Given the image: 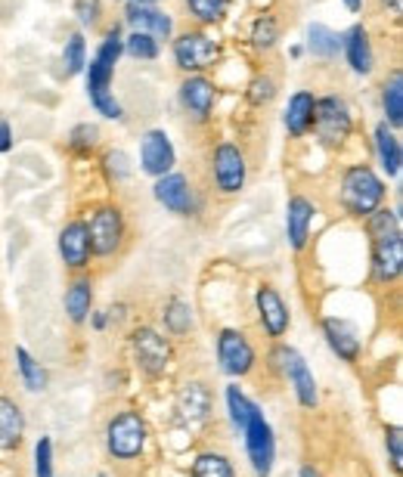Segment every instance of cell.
Here are the masks:
<instances>
[{
	"instance_id": "cell-1",
	"label": "cell",
	"mask_w": 403,
	"mask_h": 477,
	"mask_svg": "<svg viewBox=\"0 0 403 477\" xmlns=\"http://www.w3.org/2000/svg\"><path fill=\"white\" fill-rule=\"evenodd\" d=\"M372 238V279L379 285H394L403 273V230L400 217L388 208H375L366 217Z\"/></svg>"
},
{
	"instance_id": "cell-2",
	"label": "cell",
	"mask_w": 403,
	"mask_h": 477,
	"mask_svg": "<svg viewBox=\"0 0 403 477\" xmlns=\"http://www.w3.org/2000/svg\"><path fill=\"white\" fill-rule=\"evenodd\" d=\"M149 428L137 410H118L106 422V453L118 462H137L146 453Z\"/></svg>"
},
{
	"instance_id": "cell-3",
	"label": "cell",
	"mask_w": 403,
	"mask_h": 477,
	"mask_svg": "<svg viewBox=\"0 0 403 477\" xmlns=\"http://www.w3.org/2000/svg\"><path fill=\"white\" fill-rule=\"evenodd\" d=\"M385 202V184L370 165H351L342 177V205L351 217H370Z\"/></svg>"
},
{
	"instance_id": "cell-4",
	"label": "cell",
	"mask_w": 403,
	"mask_h": 477,
	"mask_svg": "<svg viewBox=\"0 0 403 477\" xmlns=\"http://www.w3.org/2000/svg\"><path fill=\"white\" fill-rule=\"evenodd\" d=\"M130 354H134L137 369L146 378H162L174 363V347L158 328L152 326H137L130 332Z\"/></svg>"
},
{
	"instance_id": "cell-5",
	"label": "cell",
	"mask_w": 403,
	"mask_h": 477,
	"mask_svg": "<svg viewBox=\"0 0 403 477\" xmlns=\"http://www.w3.org/2000/svg\"><path fill=\"white\" fill-rule=\"evenodd\" d=\"M242 434H246V453H248V462H252L255 477H270L273 474V462H276V437H273V428L264 418L261 406L252 410Z\"/></svg>"
},
{
	"instance_id": "cell-6",
	"label": "cell",
	"mask_w": 403,
	"mask_h": 477,
	"mask_svg": "<svg viewBox=\"0 0 403 477\" xmlns=\"http://www.w3.org/2000/svg\"><path fill=\"white\" fill-rule=\"evenodd\" d=\"M87 236H90V251L96 257H112L121 251L124 245V214L115 205H103L90 214L87 223Z\"/></svg>"
},
{
	"instance_id": "cell-7",
	"label": "cell",
	"mask_w": 403,
	"mask_h": 477,
	"mask_svg": "<svg viewBox=\"0 0 403 477\" xmlns=\"http://www.w3.org/2000/svg\"><path fill=\"white\" fill-rule=\"evenodd\" d=\"M218 363L227 375L246 378V375H252L255 366H258V354H255V345L248 341L246 332H239V328H220L218 332Z\"/></svg>"
},
{
	"instance_id": "cell-8",
	"label": "cell",
	"mask_w": 403,
	"mask_h": 477,
	"mask_svg": "<svg viewBox=\"0 0 403 477\" xmlns=\"http://www.w3.org/2000/svg\"><path fill=\"white\" fill-rule=\"evenodd\" d=\"M351 128H354V118L342 96H323V100H317L314 130L319 143L336 149V146H342L351 137Z\"/></svg>"
},
{
	"instance_id": "cell-9",
	"label": "cell",
	"mask_w": 403,
	"mask_h": 477,
	"mask_svg": "<svg viewBox=\"0 0 403 477\" xmlns=\"http://www.w3.org/2000/svg\"><path fill=\"white\" fill-rule=\"evenodd\" d=\"M220 56V47L208 38L205 32H186L174 40V59L184 72H202V68H211Z\"/></svg>"
},
{
	"instance_id": "cell-10",
	"label": "cell",
	"mask_w": 403,
	"mask_h": 477,
	"mask_svg": "<svg viewBox=\"0 0 403 477\" xmlns=\"http://www.w3.org/2000/svg\"><path fill=\"white\" fill-rule=\"evenodd\" d=\"M211 171H214V184L224 195H236L242 186H246V156H242L239 146L233 143H220L211 156Z\"/></svg>"
},
{
	"instance_id": "cell-11",
	"label": "cell",
	"mask_w": 403,
	"mask_h": 477,
	"mask_svg": "<svg viewBox=\"0 0 403 477\" xmlns=\"http://www.w3.org/2000/svg\"><path fill=\"white\" fill-rule=\"evenodd\" d=\"M255 304H258V320H261L264 335L280 341L291 326V313H289L286 301H282V294L270 283H261L258 292H255Z\"/></svg>"
},
{
	"instance_id": "cell-12",
	"label": "cell",
	"mask_w": 403,
	"mask_h": 477,
	"mask_svg": "<svg viewBox=\"0 0 403 477\" xmlns=\"http://www.w3.org/2000/svg\"><path fill=\"white\" fill-rule=\"evenodd\" d=\"M211 410H214L211 388H208L205 382H199V378L186 382L184 388L177 391V418L186 428L208 425V418H211Z\"/></svg>"
},
{
	"instance_id": "cell-13",
	"label": "cell",
	"mask_w": 403,
	"mask_h": 477,
	"mask_svg": "<svg viewBox=\"0 0 403 477\" xmlns=\"http://www.w3.org/2000/svg\"><path fill=\"white\" fill-rule=\"evenodd\" d=\"M59 257L68 270H85L90 266V236H87V223L85 220H72L59 230Z\"/></svg>"
},
{
	"instance_id": "cell-14",
	"label": "cell",
	"mask_w": 403,
	"mask_h": 477,
	"mask_svg": "<svg viewBox=\"0 0 403 477\" xmlns=\"http://www.w3.org/2000/svg\"><path fill=\"white\" fill-rule=\"evenodd\" d=\"M323 335H326V345L332 347V354H336L338 360L351 363V366L360 360V350H363V345H360V332H357L354 322L338 320V317H326L323 320Z\"/></svg>"
},
{
	"instance_id": "cell-15",
	"label": "cell",
	"mask_w": 403,
	"mask_h": 477,
	"mask_svg": "<svg viewBox=\"0 0 403 477\" xmlns=\"http://www.w3.org/2000/svg\"><path fill=\"white\" fill-rule=\"evenodd\" d=\"M174 146L165 130H149L143 133V143H140V161H143V171L149 177H165L171 174L174 167Z\"/></svg>"
},
{
	"instance_id": "cell-16",
	"label": "cell",
	"mask_w": 403,
	"mask_h": 477,
	"mask_svg": "<svg viewBox=\"0 0 403 477\" xmlns=\"http://www.w3.org/2000/svg\"><path fill=\"white\" fill-rule=\"evenodd\" d=\"M180 103L190 112V118L208 122L214 112V103H218V90H214V84L208 78H202V75H190V78L180 84Z\"/></svg>"
},
{
	"instance_id": "cell-17",
	"label": "cell",
	"mask_w": 403,
	"mask_h": 477,
	"mask_svg": "<svg viewBox=\"0 0 403 477\" xmlns=\"http://www.w3.org/2000/svg\"><path fill=\"white\" fill-rule=\"evenodd\" d=\"M156 199H158V205H165L171 214H180V217H190L193 208H196V202H193V186L184 174H165V177H158Z\"/></svg>"
},
{
	"instance_id": "cell-18",
	"label": "cell",
	"mask_w": 403,
	"mask_h": 477,
	"mask_svg": "<svg viewBox=\"0 0 403 477\" xmlns=\"http://www.w3.org/2000/svg\"><path fill=\"white\" fill-rule=\"evenodd\" d=\"M314 205H310L304 195H291L286 208V233L291 251H304L310 238V223H314Z\"/></svg>"
},
{
	"instance_id": "cell-19",
	"label": "cell",
	"mask_w": 403,
	"mask_h": 477,
	"mask_svg": "<svg viewBox=\"0 0 403 477\" xmlns=\"http://www.w3.org/2000/svg\"><path fill=\"white\" fill-rule=\"evenodd\" d=\"M124 16H128V22H130V28H134V32L149 34L152 40H168V38H171V32H174V25H171V16H168V13L152 10V6L130 4Z\"/></svg>"
},
{
	"instance_id": "cell-20",
	"label": "cell",
	"mask_w": 403,
	"mask_h": 477,
	"mask_svg": "<svg viewBox=\"0 0 403 477\" xmlns=\"http://www.w3.org/2000/svg\"><path fill=\"white\" fill-rule=\"evenodd\" d=\"M25 434V416L22 406L16 400L0 394V453H13L19 450Z\"/></svg>"
},
{
	"instance_id": "cell-21",
	"label": "cell",
	"mask_w": 403,
	"mask_h": 477,
	"mask_svg": "<svg viewBox=\"0 0 403 477\" xmlns=\"http://www.w3.org/2000/svg\"><path fill=\"white\" fill-rule=\"evenodd\" d=\"M314 115H317V96L310 90H298L286 109V130L291 137H304V133L314 128Z\"/></svg>"
},
{
	"instance_id": "cell-22",
	"label": "cell",
	"mask_w": 403,
	"mask_h": 477,
	"mask_svg": "<svg viewBox=\"0 0 403 477\" xmlns=\"http://www.w3.org/2000/svg\"><path fill=\"white\" fill-rule=\"evenodd\" d=\"M286 382L291 384V391H295L298 403H301L304 410H317L319 391H317V382H314V372H310L308 360H304L301 354H295V360H291Z\"/></svg>"
},
{
	"instance_id": "cell-23",
	"label": "cell",
	"mask_w": 403,
	"mask_h": 477,
	"mask_svg": "<svg viewBox=\"0 0 403 477\" xmlns=\"http://www.w3.org/2000/svg\"><path fill=\"white\" fill-rule=\"evenodd\" d=\"M342 47L347 53V62H351V68L357 75H370L372 72V44H370V32H366L363 25H354L351 32H347V38H342Z\"/></svg>"
},
{
	"instance_id": "cell-24",
	"label": "cell",
	"mask_w": 403,
	"mask_h": 477,
	"mask_svg": "<svg viewBox=\"0 0 403 477\" xmlns=\"http://www.w3.org/2000/svg\"><path fill=\"white\" fill-rule=\"evenodd\" d=\"M90 310H94V283L87 276L75 279L66 289V313L72 326H85Z\"/></svg>"
},
{
	"instance_id": "cell-25",
	"label": "cell",
	"mask_w": 403,
	"mask_h": 477,
	"mask_svg": "<svg viewBox=\"0 0 403 477\" xmlns=\"http://www.w3.org/2000/svg\"><path fill=\"white\" fill-rule=\"evenodd\" d=\"M375 146H379V158L381 167H385L388 177H398L403 156H400V140L394 137V130H388V122L375 128Z\"/></svg>"
},
{
	"instance_id": "cell-26",
	"label": "cell",
	"mask_w": 403,
	"mask_h": 477,
	"mask_svg": "<svg viewBox=\"0 0 403 477\" xmlns=\"http://www.w3.org/2000/svg\"><path fill=\"white\" fill-rule=\"evenodd\" d=\"M16 366H19V375H22V384L31 391V394L47 391V384H50V372L40 366V363L34 360V356L22 345L16 347Z\"/></svg>"
},
{
	"instance_id": "cell-27",
	"label": "cell",
	"mask_w": 403,
	"mask_h": 477,
	"mask_svg": "<svg viewBox=\"0 0 403 477\" xmlns=\"http://www.w3.org/2000/svg\"><path fill=\"white\" fill-rule=\"evenodd\" d=\"M162 322H165V328H168V335L184 338V335L193 332V307L186 304L184 298H171L168 304L162 307Z\"/></svg>"
},
{
	"instance_id": "cell-28",
	"label": "cell",
	"mask_w": 403,
	"mask_h": 477,
	"mask_svg": "<svg viewBox=\"0 0 403 477\" xmlns=\"http://www.w3.org/2000/svg\"><path fill=\"white\" fill-rule=\"evenodd\" d=\"M190 477H236V472H233V462L224 453L205 450L193 459Z\"/></svg>"
},
{
	"instance_id": "cell-29",
	"label": "cell",
	"mask_w": 403,
	"mask_h": 477,
	"mask_svg": "<svg viewBox=\"0 0 403 477\" xmlns=\"http://www.w3.org/2000/svg\"><path fill=\"white\" fill-rule=\"evenodd\" d=\"M381 106H385V115L391 122V128H400L403 124V75L391 72V78L381 87Z\"/></svg>"
},
{
	"instance_id": "cell-30",
	"label": "cell",
	"mask_w": 403,
	"mask_h": 477,
	"mask_svg": "<svg viewBox=\"0 0 403 477\" xmlns=\"http://www.w3.org/2000/svg\"><path fill=\"white\" fill-rule=\"evenodd\" d=\"M308 38H310L308 40L310 53L319 56V59H332V56H338V50H342V38L326 25H310Z\"/></svg>"
},
{
	"instance_id": "cell-31",
	"label": "cell",
	"mask_w": 403,
	"mask_h": 477,
	"mask_svg": "<svg viewBox=\"0 0 403 477\" xmlns=\"http://www.w3.org/2000/svg\"><path fill=\"white\" fill-rule=\"evenodd\" d=\"M224 394H227V410H230V422H233L236 431H242V428L248 425V416H252V410H255L258 403L242 394L239 384H227Z\"/></svg>"
},
{
	"instance_id": "cell-32",
	"label": "cell",
	"mask_w": 403,
	"mask_h": 477,
	"mask_svg": "<svg viewBox=\"0 0 403 477\" xmlns=\"http://www.w3.org/2000/svg\"><path fill=\"white\" fill-rule=\"evenodd\" d=\"M112 75H115V68L109 66V62H103V59H96V56H94V62H90V68H87V94H90V100L109 94V87H112Z\"/></svg>"
},
{
	"instance_id": "cell-33",
	"label": "cell",
	"mask_w": 403,
	"mask_h": 477,
	"mask_svg": "<svg viewBox=\"0 0 403 477\" xmlns=\"http://www.w3.org/2000/svg\"><path fill=\"white\" fill-rule=\"evenodd\" d=\"M186 6H190V13L199 19V22L214 25V22H220V19L227 16V10H230V0H186Z\"/></svg>"
},
{
	"instance_id": "cell-34",
	"label": "cell",
	"mask_w": 403,
	"mask_h": 477,
	"mask_svg": "<svg viewBox=\"0 0 403 477\" xmlns=\"http://www.w3.org/2000/svg\"><path fill=\"white\" fill-rule=\"evenodd\" d=\"M276 40H280V22H276V16H261L252 25V44L258 50H273Z\"/></svg>"
},
{
	"instance_id": "cell-35",
	"label": "cell",
	"mask_w": 403,
	"mask_h": 477,
	"mask_svg": "<svg viewBox=\"0 0 403 477\" xmlns=\"http://www.w3.org/2000/svg\"><path fill=\"white\" fill-rule=\"evenodd\" d=\"M62 62H66V72H68V75H78L81 68L87 66L85 34H72V38L66 40V50H62Z\"/></svg>"
},
{
	"instance_id": "cell-36",
	"label": "cell",
	"mask_w": 403,
	"mask_h": 477,
	"mask_svg": "<svg viewBox=\"0 0 403 477\" xmlns=\"http://www.w3.org/2000/svg\"><path fill=\"white\" fill-rule=\"evenodd\" d=\"M295 354H298L295 347L280 345V341H276V345L270 347V354H267V366H270V372H273L276 378H282V382H286L289 366H291V360H295Z\"/></svg>"
},
{
	"instance_id": "cell-37",
	"label": "cell",
	"mask_w": 403,
	"mask_h": 477,
	"mask_svg": "<svg viewBox=\"0 0 403 477\" xmlns=\"http://www.w3.org/2000/svg\"><path fill=\"white\" fill-rule=\"evenodd\" d=\"M124 50H128L134 59H156L158 56V40H152L149 34L134 32L128 40H124Z\"/></svg>"
},
{
	"instance_id": "cell-38",
	"label": "cell",
	"mask_w": 403,
	"mask_h": 477,
	"mask_svg": "<svg viewBox=\"0 0 403 477\" xmlns=\"http://www.w3.org/2000/svg\"><path fill=\"white\" fill-rule=\"evenodd\" d=\"M385 450H388V459H391L394 474H400V468H403V428L400 425L385 428Z\"/></svg>"
},
{
	"instance_id": "cell-39",
	"label": "cell",
	"mask_w": 403,
	"mask_h": 477,
	"mask_svg": "<svg viewBox=\"0 0 403 477\" xmlns=\"http://www.w3.org/2000/svg\"><path fill=\"white\" fill-rule=\"evenodd\" d=\"M273 96H276V81L270 75H258V78L248 84V103L252 106H267Z\"/></svg>"
},
{
	"instance_id": "cell-40",
	"label": "cell",
	"mask_w": 403,
	"mask_h": 477,
	"mask_svg": "<svg viewBox=\"0 0 403 477\" xmlns=\"http://www.w3.org/2000/svg\"><path fill=\"white\" fill-rule=\"evenodd\" d=\"M34 477H53V440L40 437L34 444Z\"/></svg>"
},
{
	"instance_id": "cell-41",
	"label": "cell",
	"mask_w": 403,
	"mask_h": 477,
	"mask_svg": "<svg viewBox=\"0 0 403 477\" xmlns=\"http://www.w3.org/2000/svg\"><path fill=\"white\" fill-rule=\"evenodd\" d=\"M121 53H124V40H121V32H118V25L115 28H109L106 32V40H103V47H100V53H96V59H103V62H109V66H118V59H121Z\"/></svg>"
},
{
	"instance_id": "cell-42",
	"label": "cell",
	"mask_w": 403,
	"mask_h": 477,
	"mask_svg": "<svg viewBox=\"0 0 403 477\" xmlns=\"http://www.w3.org/2000/svg\"><path fill=\"white\" fill-rule=\"evenodd\" d=\"M96 128L94 124H78V128L72 130V140H68V146H72L75 152H90L96 146Z\"/></svg>"
},
{
	"instance_id": "cell-43",
	"label": "cell",
	"mask_w": 403,
	"mask_h": 477,
	"mask_svg": "<svg viewBox=\"0 0 403 477\" xmlns=\"http://www.w3.org/2000/svg\"><path fill=\"white\" fill-rule=\"evenodd\" d=\"M106 174L115 180V184L128 180L130 177V158L124 156V152H109L106 156Z\"/></svg>"
},
{
	"instance_id": "cell-44",
	"label": "cell",
	"mask_w": 403,
	"mask_h": 477,
	"mask_svg": "<svg viewBox=\"0 0 403 477\" xmlns=\"http://www.w3.org/2000/svg\"><path fill=\"white\" fill-rule=\"evenodd\" d=\"M100 0H75V16L81 19V25H96L100 22Z\"/></svg>"
},
{
	"instance_id": "cell-45",
	"label": "cell",
	"mask_w": 403,
	"mask_h": 477,
	"mask_svg": "<svg viewBox=\"0 0 403 477\" xmlns=\"http://www.w3.org/2000/svg\"><path fill=\"white\" fill-rule=\"evenodd\" d=\"M90 103H94L100 115H106V118H121V103H118L112 94H103V96H96V100H90Z\"/></svg>"
},
{
	"instance_id": "cell-46",
	"label": "cell",
	"mask_w": 403,
	"mask_h": 477,
	"mask_svg": "<svg viewBox=\"0 0 403 477\" xmlns=\"http://www.w3.org/2000/svg\"><path fill=\"white\" fill-rule=\"evenodd\" d=\"M10 146H13V130L6 124V118H0V152H10Z\"/></svg>"
},
{
	"instance_id": "cell-47",
	"label": "cell",
	"mask_w": 403,
	"mask_h": 477,
	"mask_svg": "<svg viewBox=\"0 0 403 477\" xmlns=\"http://www.w3.org/2000/svg\"><path fill=\"white\" fill-rule=\"evenodd\" d=\"M87 320H90V326H94L96 332H103V328L109 326V313H106V310H90Z\"/></svg>"
},
{
	"instance_id": "cell-48",
	"label": "cell",
	"mask_w": 403,
	"mask_h": 477,
	"mask_svg": "<svg viewBox=\"0 0 403 477\" xmlns=\"http://www.w3.org/2000/svg\"><path fill=\"white\" fill-rule=\"evenodd\" d=\"M381 4H385L388 10L394 13V16H400V13H403V0H381Z\"/></svg>"
},
{
	"instance_id": "cell-49",
	"label": "cell",
	"mask_w": 403,
	"mask_h": 477,
	"mask_svg": "<svg viewBox=\"0 0 403 477\" xmlns=\"http://www.w3.org/2000/svg\"><path fill=\"white\" fill-rule=\"evenodd\" d=\"M298 477H323V472H319V468H314V465H301Z\"/></svg>"
},
{
	"instance_id": "cell-50",
	"label": "cell",
	"mask_w": 403,
	"mask_h": 477,
	"mask_svg": "<svg viewBox=\"0 0 403 477\" xmlns=\"http://www.w3.org/2000/svg\"><path fill=\"white\" fill-rule=\"evenodd\" d=\"M345 6L351 13H360V10H363V0H345Z\"/></svg>"
},
{
	"instance_id": "cell-51",
	"label": "cell",
	"mask_w": 403,
	"mask_h": 477,
	"mask_svg": "<svg viewBox=\"0 0 403 477\" xmlns=\"http://www.w3.org/2000/svg\"><path fill=\"white\" fill-rule=\"evenodd\" d=\"M134 4H140V6H152L156 0H134Z\"/></svg>"
},
{
	"instance_id": "cell-52",
	"label": "cell",
	"mask_w": 403,
	"mask_h": 477,
	"mask_svg": "<svg viewBox=\"0 0 403 477\" xmlns=\"http://www.w3.org/2000/svg\"><path fill=\"white\" fill-rule=\"evenodd\" d=\"M96 477H109V474H106V472H100V474H96Z\"/></svg>"
}]
</instances>
